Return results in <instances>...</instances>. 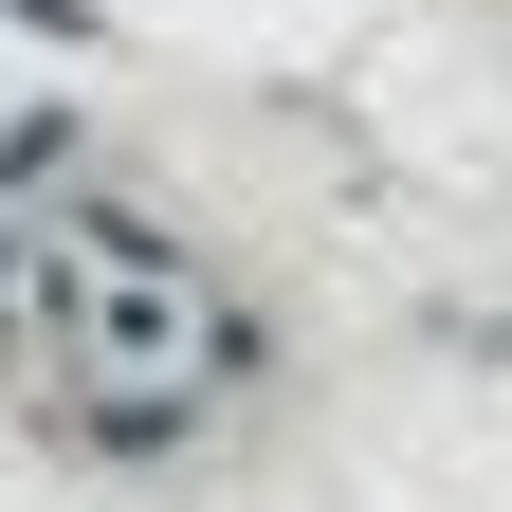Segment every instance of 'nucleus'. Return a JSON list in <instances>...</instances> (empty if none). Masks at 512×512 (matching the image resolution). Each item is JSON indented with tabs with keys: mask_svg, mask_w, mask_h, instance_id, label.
<instances>
[{
	"mask_svg": "<svg viewBox=\"0 0 512 512\" xmlns=\"http://www.w3.org/2000/svg\"><path fill=\"white\" fill-rule=\"evenodd\" d=\"M0 366H19L37 421H92V439H183L238 384V311L183 275L147 220H0Z\"/></svg>",
	"mask_w": 512,
	"mask_h": 512,
	"instance_id": "nucleus-1",
	"label": "nucleus"
}]
</instances>
